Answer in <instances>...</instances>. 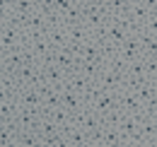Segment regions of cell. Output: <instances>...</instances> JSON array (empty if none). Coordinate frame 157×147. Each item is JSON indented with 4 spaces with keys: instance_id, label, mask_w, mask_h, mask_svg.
I'll return each mask as SVG.
<instances>
[{
    "instance_id": "obj_9",
    "label": "cell",
    "mask_w": 157,
    "mask_h": 147,
    "mask_svg": "<svg viewBox=\"0 0 157 147\" xmlns=\"http://www.w3.org/2000/svg\"><path fill=\"white\" fill-rule=\"evenodd\" d=\"M53 60H56V65H58L60 70L65 73V77H68L70 73H75V70H78V63H75V55H73V53H68L65 48H58V51L53 53Z\"/></svg>"
},
{
    "instance_id": "obj_12",
    "label": "cell",
    "mask_w": 157,
    "mask_h": 147,
    "mask_svg": "<svg viewBox=\"0 0 157 147\" xmlns=\"http://www.w3.org/2000/svg\"><path fill=\"white\" fill-rule=\"evenodd\" d=\"M60 94H63V106L70 111V113H75V111H80L82 106H87L85 104V96L78 92H73V89H60Z\"/></svg>"
},
{
    "instance_id": "obj_18",
    "label": "cell",
    "mask_w": 157,
    "mask_h": 147,
    "mask_svg": "<svg viewBox=\"0 0 157 147\" xmlns=\"http://www.w3.org/2000/svg\"><path fill=\"white\" fill-rule=\"evenodd\" d=\"M106 32H109V41H114V43H123V39L128 36L126 29H121L118 22L111 19V17H109V22H106Z\"/></svg>"
},
{
    "instance_id": "obj_19",
    "label": "cell",
    "mask_w": 157,
    "mask_h": 147,
    "mask_svg": "<svg viewBox=\"0 0 157 147\" xmlns=\"http://www.w3.org/2000/svg\"><path fill=\"white\" fill-rule=\"evenodd\" d=\"M123 109H114L109 111V113H104L101 116V123H104V128H118L121 126V121H123Z\"/></svg>"
},
{
    "instance_id": "obj_5",
    "label": "cell",
    "mask_w": 157,
    "mask_h": 147,
    "mask_svg": "<svg viewBox=\"0 0 157 147\" xmlns=\"http://www.w3.org/2000/svg\"><path fill=\"white\" fill-rule=\"evenodd\" d=\"M27 46H29V51L36 55L39 60H46V58H51V55L56 53V51H53V46L48 43V39H46V36H32Z\"/></svg>"
},
{
    "instance_id": "obj_14",
    "label": "cell",
    "mask_w": 157,
    "mask_h": 147,
    "mask_svg": "<svg viewBox=\"0 0 157 147\" xmlns=\"http://www.w3.org/2000/svg\"><path fill=\"white\" fill-rule=\"evenodd\" d=\"M150 15H152V10H150L147 5H143V2H131V7H128V17L138 19L140 24H145Z\"/></svg>"
},
{
    "instance_id": "obj_13",
    "label": "cell",
    "mask_w": 157,
    "mask_h": 147,
    "mask_svg": "<svg viewBox=\"0 0 157 147\" xmlns=\"http://www.w3.org/2000/svg\"><path fill=\"white\" fill-rule=\"evenodd\" d=\"M46 39H48V43L53 46V51L63 48V46L68 43V29H65V24H60V27H51L48 34H46Z\"/></svg>"
},
{
    "instance_id": "obj_23",
    "label": "cell",
    "mask_w": 157,
    "mask_h": 147,
    "mask_svg": "<svg viewBox=\"0 0 157 147\" xmlns=\"http://www.w3.org/2000/svg\"><path fill=\"white\" fill-rule=\"evenodd\" d=\"M106 19H109V12H106V10H101V12H90V15L85 17V24H87L90 29H97V27H101Z\"/></svg>"
},
{
    "instance_id": "obj_16",
    "label": "cell",
    "mask_w": 157,
    "mask_h": 147,
    "mask_svg": "<svg viewBox=\"0 0 157 147\" xmlns=\"http://www.w3.org/2000/svg\"><path fill=\"white\" fill-rule=\"evenodd\" d=\"M140 46H143V55H157V36L155 34H145L140 32Z\"/></svg>"
},
{
    "instance_id": "obj_11",
    "label": "cell",
    "mask_w": 157,
    "mask_h": 147,
    "mask_svg": "<svg viewBox=\"0 0 157 147\" xmlns=\"http://www.w3.org/2000/svg\"><path fill=\"white\" fill-rule=\"evenodd\" d=\"M68 29V41H75V43H85V41H90L92 39V29L82 22V24H70V27H65Z\"/></svg>"
},
{
    "instance_id": "obj_28",
    "label": "cell",
    "mask_w": 157,
    "mask_h": 147,
    "mask_svg": "<svg viewBox=\"0 0 157 147\" xmlns=\"http://www.w3.org/2000/svg\"><path fill=\"white\" fill-rule=\"evenodd\" d=\"M147 145H150V147H157V133L150 138V140H147Z\"/></svg>"
},
{
    "instance_id": "obj_2",
    "label": "cell",
    "mask_w": 157,
    "mask_h": 147,
    "mask_svg": "<svg viewBox=\"0 0 157 147\" xmlns=\"http://www.w3.org/2000/svg\"><path fill=\"white\" fill-rule=\"evenodd\" d=\"M118 104L126 113H145L143 111V101L138 99L133 89H118Z\"/></svg>"
},
{
    "instance_id": "obj_15",
    "label": "cell",
    "mask_w": 157,
    "mask_h": 147,
    "mask_svg": "<svg viewBox=\"0 0 157 147\" xmlns=\"http://www.w3.org/2000/svg\"><path fill=\"white\" fill-rule=\"evenodd\" d=\"M36 10H39V0H15V15H20L22 19Z\"/></svg>"
},
{
    "instance_id": "obj_26",
    "label": "cell",
    "mask_w": 157,
    "mask_h": 147,
    "mask_svg": "<svg viewBox=\"0 0 157 147\" xmlns=\"http://www.w3.org/2000/svg\"><path fill=\"white\" fill-rule=\"evenodd\" d=\"M51 2H53V10H56V12H60V15H63V12H68V10L75 5L73 0H51Z\"/></svg>"
},
{
    "instance_id": "obj_25",
    "label": "cell",
    "mask_w": 157,
    "mask_h": 147,
    "mask_svg": "<svg viewBox=\"0 0 157 147\" xmlns=\"http://www.w3.org/2000/svg\"><path fill=\"white\" fill-rule=\"evenodd\" d=\"M143 32H145V34H155V36H157V10L147 17V22L143 24Z\"/></svg>"
},
{
    "instance_id": "obj_27",
    "label": "cell",
    "mask_w": 157,
    "mask_h": 147,
    "mask_svg": "<svg viewBox=\"0 0 157 147\" xmlns=\"http://www.w3.org/2000/svg\"><path fill=\"white\" fill-rule=\"evenodd\" d=\"M140 2H143V5H147V7L152 10V12L157 10V0H140Z\"/></svg>"
},
{
    "instance_id": "obj_4",
    "label": "cell",
    "mask_w": 157,
    "mask_h": 147,
    "mask_svg": "<svg viewBox=\"0 0 157 147\" xmlns=\"http://www.w3.org/2000/svg\"><path fill=\"white\" fill-rule=\"evenodd\" d=\"M92 82H94V80H90L87 75H82L80 70H75V73H70L68 77H65L63 89H73V92H78V94H85V92H87V87H90Z\"/></svg>"
},
{
    "instance_id": "obj_7",
    "label": "cell",
    "mask_w": 157,
    "mask_h": 147,
    "mask_svg": "<svg viewBox=\"0 0 157 147\" xmlns=\"http://www.w3.org/2000/svg\"><path fill=\"white\" fill-rule=\"evenodd\" d=\"M75 63H78V70H80L82 75H87L90 80H99L101 70L106 68V63H97V60H87V58H75Z\"/></svg>"
},
{
    "instance_id": "obj_3",
    "label": "cell",
    "mask_w": 157,
    "mask_h": 147,
    "mask_svg": "<svg viewBox=\"0 0 157 147\" xmlns=\"http://www.w3.org/2000/svg\"><path fill=\"white\" fill-rule=\"evenodd\" d=\"M17 99H20V106H27V109L44 106V94L39 92V87H22Z\"/></svg>"
},
{
    "instance_id": "obj_8",
    "label": "cell",
    "mask_w": 157,
    "mask_h": 147,
    "mask_svg": "<svg viewBox=\"0 0 157 147\" xmlns=\"http://www.w3.org/2000/svg\"><path fill=\"white\" fill-rule=\"evenodd\" d=\"M143 116L145 113H123V121H121V133L126 135V138H133V135H138L140 133V121H143Z\"/></svg>"
},
{
    "instance_id": "obj_6",
    "label": "cell",
    "mask_w": 157,
    "mask_h": 147,
    "mask_svg": "<svg viewBox=\"0 0 157 147\" xmlns=\"http://www.w3.org/2000/svg\"><path fill=\"white\" fill-rule=\"evenodd\" d=\"M92 109L97 111L99 116H104V113H109V111H114V109H121V104H118V92H104L97 101L92 104Z\"/></svg>"
},
{
    "instance_id": "obj_21",
    "label": "cell",
    "mask_w": 157,
    "mask_h": 147,
    "mask_svg": "<svg viewBox=\"0 0 157 147\" xmlns=\"http://www.w3.org/2000/svg\"><path fill=\"white\" fill-rule=\"evenodd\" d=\"M136 94H138V99L145 104L150 96H155V94H157V85H155V82H150V80H145V82L136 89Z\"/></svg>"
},
{
    "instance_id": "obj_20",
    "label": "cell",
    "mask_w": 157,
    "mask_h": 147,
    "mask_svg": "<svg viewBox=\"0 0 157 147\" xmlns=\"http://www.w3.org/2000/svg\"><path fill=\"white\" fill-rule=\"evenodd\" d=\"M39 133L44 135V138H48V135H56V133H60V126L51 118V116H44L41 118V126H39Z\"/></svg>"
},
{
    "instance_id": "obj_24",
    "label": "cell",
    "mask_w": 157,
    "mask_h": 147,
    "mask_svg": "<svg viewBox=\"0 0 157 147\" xmlns=\"http://www.w3.org/2000/svg\"><path fill=\"white\" fill-rule=\"evenodd\" d=\"M44 145H48V147H60V145H68V140H65V135H63V133H56V135L44 138Z\"/></svg>"
},
{
    "instance_id": "obj_1",
    "label": "cell",
    "mask_w": 157,
    "mask_h": 147,
    "mask_svg": "<svg viewBox=\"0 0 157 147\" xmlns=\"http://www.w3.org/2000/svg\"><path fill=\"white\" fill-rule=\"evenodd\" d=\"M97 82L104 87V89H106V92H118V89H123L126 73H116V70H111V68H104Z\"/></svg>"
},
{
    "instance_id": "obj_22",
    "label": "cell",
    "mask_w": 157,
    "mask_h": 147,
    "mask_svg": "<svg viewBox=\"0 0 157 147\" xmlns=\"http://www.w3.org/2000/svg\"><path fill=\"white\" fill-rule=\"evenodd\" d=\"M126 75H131V77H147V70H145V55H140L138 60L128 63Z\"/></svg>"
},
{
    "instance_id": "obj_10",
    "label": "cell",
    "mask_w": 157,
    "mask_h": 147,
    "mask_svg": "<svg viewBox=\"0 0 157 147\" xmlns=\"http://www.w3.org/2000/svg\"><path fill=\"white\" fill-rule=\"evenodd\" d=\"M101 145L104 147L128 145V138L121 133V128H104V133H101Z\"/></svg>"
},
{
    "instance_id": "obj_17",
    "label": "cell",
    "mask_w": 157,
    "mask_h": 147,
    "mask_svg": "<svg viewBox=\"0 0 157 147\" xmlns=\"http://www.w3.org/2000/svg\"><path fill=\"white\" fill-rule=\"evenodd\" d=\"M63 22H65V27H70V24H82V22H85L82 5H73L68 12H63Z\"/></svg>"
}]
</instances>
